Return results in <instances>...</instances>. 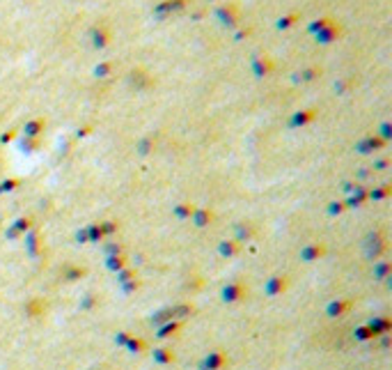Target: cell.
Segmentation results:
<instances>
[{"label": "cell", "instance_id": "6da1fadb", "mask_svg": "<svg viewBox=\"0 0 392 370\" xmlns=\"http://www.w3.org/2000/svg\"><path fill=\"white\" fill-rule=\"evenodd\" d=\"M186 3H188V0H165V3H161V5L154 7V14L159 16V19H165V16L172 14V12L184 10Z\"/></svg>", "mask_w": 392, "mask_h": 370}, {"label": "cell", "instance_id": "7a4b0ae2", "mask_svg": "<svg viewBox=\"0 0 392 370\" xmlns=\"http://www.w3.org/2000/svg\"><path fill=\"white\" fill-rule=\"evenodd\" d=\"M339 35H342V28H339L335 21H330V23H328L323 30L317 32V42H321V44H330V42L337 39Z\"/></svg>", "mask_w": 392, "mask_h": 370}, {"label": "cell", "instance_id": "3957f363", "mask_svg": "<svg viewBox=\"0 0 392 370\" xmlns=\"http://www.w3.org/2000/svg\"><path fill=\"white\" fill-rule=\"evenodd\" d=\"M238 7L236 5H227V7H220L218 10V19L223 21L225 25H236L238 23Z\"/></svg>", "mask_w": 392, "mask_h": 370}, {"label": "cell", "instance_id": "277c9868", "mask_svg": "<svg viewBox=\"0 0 392 370\" xmlns=\"http://www.w3.org/2000/svg\"><path fill=\"white\" fill-rule=\"evenodd\" d=\"M92 42H94L96 49H104V46H108L110 30L106 28V25H94V28H92Z\"/></svg>", "mask_w": 392, "mask_h": 370}, {"label": "cell", "instance_id": "5b68a950", "mask_svg": "<svg viewBox=\"0 0 392 370\" xmlns=\"http://www.w3.org/2000/svg\"><path fill=\"white\" fill-rule=\"evenodd\" d=\"M298 19H301V14H289V16H284V19L278 21V28H280V30H287V28H291V25L296 23Z\"/></svg>", "mask_w": 392, "mask_h": 370}, {"label": "cell", "instance_id": "8992f818", "mask_svg": "<svg viewBox=\"0 0 392 370\" xmlns=\"http://www.w3.org/2000/svg\"><path fill=\"white\" fill-rule=\"evenodd\" d=\"M333 19H319V21H314L312 25H310V32H319V30H323L328 23H330Z\"/></svg>", "mask_w": 392, "mask_h": 370}, {"label": "cell", "instance_id": "52a82bcc", "mask_svg": "<svg viewBox=\"0 0 392 370\" xmlns=\"http://www.w3.org/2000/svg\"><path fill=\"white\" fill-rule=\"evenodd\" d=\"M268 67H271V65H268V62L266 60H255V71H257V74L259 76H262V74H266V71H268Z\"/></svg>", "mask_w": 392, "mask_h": 370}, {"label": "cell", "instance_id": "ba28073f", "mask_svg": "<svg viewBox=\"0 0 392 370\" xmlns=\"http://www.w3.org/2000/svg\"><path fill=\"white\" fill-rule=\"evenodd\" d=\"M108 71H110V65H101V67H96V74H108Z\"/></svg>", "mask_w": 392, "mask_h": 370}, {"label": "cell", "instance_id": "9c48e42d", "mask_svg": "<svg viewBox=\"0 0 392 370\" xmlns=\"http://www.w3.org/2000/svg\"><path fill=\"white\" fill-rule=\"evenodd\" d=\"M317 74H319V69H308V71H305L303 76H305V78L310 80V78H312V76H317Z\"/></svg>", "mask_w": 392, "mask_h": 370}]
</instances>
